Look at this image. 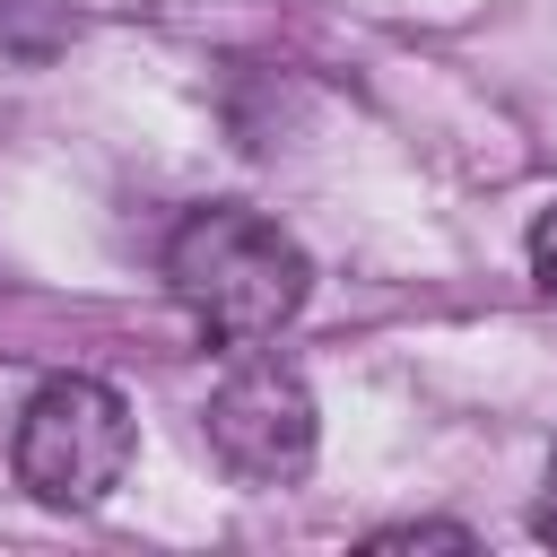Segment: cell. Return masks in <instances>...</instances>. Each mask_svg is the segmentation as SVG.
Returning <instances> with one entry per match:
<instances>
[{
    "mask_svg": "<svg viewBox=\"0 0 557 557\" xmlns=\"http://www.w3.org/2000/svg\"><path fill=\"white\" fill-rule=\"evenodd\" d=\"M131 400L96 374H52L26 409H17V435H9V461H17V487L52 513H87L122 487L131 470Z\"/></svg>",
    "mask_w": 557,
    "mask_h": 557,
    "instance_id": "2",
    "label": "cell"
},
{
    "mask_svg": "<svg viewBox=\"0 0 557 557\" xmlns=\"http://www.w3.org/2000/svg\"><path fill=\"white\" fill-rule=\"evenodd\" d=\"M200 426H209V453H218L244 487H287V479H305V470H313V444H322V409H313V392H305V374H296L287 357H244V366H226L218 392H209V409H200Z\"/></svg>",
    "mask_w": 557,
    "mask_h": 557,
    "instance_id": "3",
    "label": "cell"
},
{
    "mask_svg": "<svg viewBox=\"0 0 557 557\" xmlns=\"http://www.w3.org/2000/svg\"><path fill=\"white\" fill-rule=\"evenodd\" d=\"M366 548H470L461 522H400V531H374Z\"/></svg>",
    "mask_w": 557,
    "mask_h": 557,
    "instance_id": "5",
    "label": "cell"
},
{
    "mask_svg": "<svg viewBox=\"0 0 557 557\" xmlns=\"http://www.w3.org/2000/svg\"><path fill=\"white\" fill-rule=\"evenodd\" d=\"M165 287L183 296V313H191L209 339L252 348V339H270V331L305 305L313 261H305V244H296L278 218H261V209H244V200H209V209H191V218L174 226V244H165Z\"/></svg>",
    "mask_w": 557,
    "mask_h": 557,
    "instance_id": "1",
    "label": "cell"
},
{
    "mask_svg": "<svg viewBox=\"0 0 557 557\" xmlns=\"http://www.w3.org/2000/svg\"><path fill=\"white\" fill-rule=\"evenodd\" d=\"M531 522H540V540L557 548V461H548V487H540V513H531Z\"/></svg>",
    "mask_w": 557,
    "mask_h": 557,
    "instance_id": "7",
    "label": "cell"
},
{
    "mask_svg": "<svg viewBox=\"0 0 557 557\" xmlns=\"http://www.w3.org/2000/svg\"><path fill=\"white\" fill-rule=\"evenodd\" d=\"M531 278H540V287L557 296V200H548V209L531 218Z\"/></svg>",
    "mask_w": 557,
    "mask_h": 557,
    "instance_id": "6",
    "label": "cell"
},
{
    "mask_svg": "<svg viewBox=\"0 0 557 557\" xmlns=\"http://www.w3.org/2000/svg\"><path fill=\"white\" fill-rule=\"evenodd\" d=\"M0 52L9 61H61L70 52V0H0Z\"/></svg>",
    "mask_w": 557,
    "mask_h": 557,
    "instance_id": "4",
    "label": "cell"
}]
</instances>
